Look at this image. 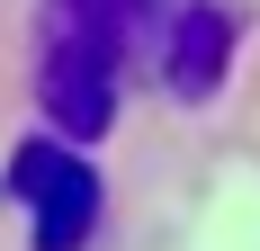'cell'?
Wrapping results in <instances>:
<instances>
[{"label":"cell","mask_w":260,"mask_h":251,"mask_svg":"<svg viewBox=\"0 0 260 251\" xmlns=\"http://www.w3.org/2000/svg\"><path fill=\"white\" fill-rule=\"evenodd\" d=\"M171 0H45L36 9V99L63 144H99L117 125V81L144 27Z\"/></svg>","instance_id":"cell-1"},{"label":"cell","mask_w":260,"mask_h":251,"mask_svg":"<svg viewBox=\"0 0 260 251\" xmlns=\"http://www.w3.org/2000/svg\"><path fill=\"white\" fill-rule=\"evenodd\" d=\"M9 198L27 206L36 251H81L99 225V171L72 144H18L9 152Z\"/></svg>","instance_id":"cell-2"},{"label":"cell","mask_w":260,"mask_h":251,"mask_svg":"<svg viewBox=\"0 0 260 251\" xmlns=\"http://www.w3.org/2000/svg\"><path fill=\"white\" fill-rule=\"evenodd\" d=\"M234 45H242V18L234 9H215V0H180L171 18H161V90L171 99H215L224 72H234Z\"/></svg>","instance_id":"cell-3"}]
</instances>
